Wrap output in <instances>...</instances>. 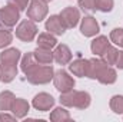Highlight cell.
Here are the masks:
<instances>
[{"label":"cell","instance_id":"obj_13","mask_svg":"<svg viewBox=\"0 0 123 122\" xmlns=\"http://www.w3.org/2000/svg\"><path fill=\"white\" fill-rule=\"evenodd\" d=\"M29 109H30V105H29V102H27L26 99L16 98V99L13 101V105H12V109H10V111L13 112V115H14L16 118H25V116L27 115Z\"/></svg>","mask_w":123,"mask_h":122},{"label":"cell","instance_id":"obj_22","mask_svg":"<svg viewBox=\"0 0 123 122\" xmlns=\"http://www.w3.org/2000/svg\"><path fill=\"white\" fill-rule=\"evenodd\" d=\"M37 65V61H36V58H34V55H33V52H29V53H26L23 58H22V63H20V68H22V70H23V73L25 75H27L29 72H30L31 69L34 68Z\"/></svg>","mask_w":123,"mask_h":122},{"label":"cell","instance_id":"obj_3","mask_svg":"<svg viewBox=\"0 0 123 122\" xmlns=\"http://www.w3.org/2000/svg\"><path fill=\"white\" fill-rule=\"evenodd\" d=\"M19 19H20V10H17L16 7L7 4L6 7L0 9V29L10 30L13 26H16Z\"/></svg>","mask_w":123,"mask_h":122},{"label":"cell","instance_id":"obj_16","mask_svg":"<svg viewBox=\"0 0 123 122\" xmlns=\"http://www.w3.org/2000/svg\"><path fill=\"white\" fill-rule=\"evenodd\" d=\"M116 79H117V73H116V70H115L113 68H110L109 65H106V66L102 69V72L99 73V76H97V81H99L100 83H103V85H112V83L116 82Z\"/></svg>","mask_w":123,"mask_h":122},{"label":"cell","instance_id":"obj_14","mask_svg":"<svg viewBox=\"0 0 123 122\" xmlns=\"http://www.w3.org/2000/svg\"><path fill=\"white\" fill-rule=\"evenodd\" d=\"M17 76V65L0 63V82L9 83Z\"/></svg>","mask_w":123,"mask_h":122},{"label":"cell","instance_id":"obj_10","mask_svg":"<svg viewBox=\"0 0 123 122\" xmlns=\"http://www.w3.org/2000/svg\"><path fill=\"white\" fill-rule=\"evenodd\" d=\"M80 32L86 37H92L94 34H97L99 33V23H97V20L94 17H92V16H86L85 19H82Z\"/></svg>","mask_w":123,"mask_h":122},{"label":"cell","instance_id":"obj_9","mask_svg":"<svg viewBox=\"0 0 123 122\" xmlns=\"http://www.w3.org/2000/svg\"><path fill=\"white\" fill-rule=\"evenodd\" d=\"M46 30L49 32V33H52V34H55V36H62L64 32H66V25L63 23V20H62L60 16H56V14H53V16H50L49 19H47V22H46Z\"/></svg>","mask_w":123,"mask_h":122},{"label":"cell","instance_id":"obj_6","mask_svg":"<svg viewBox=\"0 0 123 122\" xmlns=\"http://www.w3.org/2000/svg\"><path fill=\"white\" fill-rule=\"evenodd\" d=\"M37 34V26L33 20H23L16 27V36L23 42H31Z\"/></svg>","mask_w":123,"mask_h":122},{"label":"cell","instance_id":"obj_4","mask_svg":"<svg viewBox=\"0 0 123 122\" xmlns=\"http://www.w3.org/2000/svg\"><path fill=\"white\" fill-rule=\"evenodd\" d=\"M53 83H55L56 89L60 93H67V92L73 91V88H74V79L66 70H63V69L55 72V75H53Z\"/></svg>","mask_w":123,"mask_h":122},{"label":"cell","instance_id":"obj_25","mask_svg":"<svg viewBox=\"0 0 123 122\" xmlns=\"http://www.w3.org/2000/svg\"><path fill=\"white\" fill-rule=\"evenodd\" d=\"M79 7L85 13H94L97 10V0H79Z\"/></svg>","mask_w":123,"mask_h":122},{"label":"cell","instance_id":"obj_30","mask_svg":"<svg viewBox=\"0 0 123 122\" xmlns=\"http://www.w3.org/2000/svg\"><path fill=\"white\" fill-rule=\"evenodd\" d=\"M7 4H10V6L16 7V9H17V10H20V12L26 10V9H27V6H29L27 0H7Z\"/></svg>","mask_w":123,"mask_h":122},{"label":"cell","instance_id":"obj_7","mask_svg":"<svg viewBox=\"0 0 123 122\" xmlns=\"http://www.w3.org/2000/svg\"><path fill=\"white\" fill-rule=\"evenodd\" d=\"M33 108L40 111V112H46V111H50V108L55 105V98L46 92H42V93H37L34 98H33V102H31Z\"/></svg>","mask_w":123,"mask_h":122},{"label":"cell","instance_id":"obj_1","mask_svg":"<svg viewBox=\"0 0 123 122\" xmlns=\"http://www.w3.org/2000/svg\"><path fill=\"white\" fill-rule=\"evenodd\" d=\"M60 103L63 106H69V108L86 109L90 105V95L85 91H74L73 89L67 93H62Z\"/></svg>","mask_w":123,"mask_h":122},{"label":"cell","instance_id":"obj_31","mask_svg":"<svg viewBox=\"0 0 123 122\" xmlns=\"http://www.w3.org/2000/svg\"><path fill=\"white\" fill-rule=\"evenodd\" d=\"M116 68L117 69H123V50L117 52V58H116Z\"/></svg>","mask_w":123,"mask_h":122},{"label":"cell","instance_id":"obj_17","mask_svg":"<svg viewBox=\"0 0 123 122\" xmlns=\"http://www.w3.org/2000/svg\"><path fill=\"white\" fill-rule=\"evenodd\" d=\"M109 46H110V42L106 36H97L92 42L90 49H92V53H94L96 56H102Z\"/></svg>","mask_w":123,"mask_h":122},{"label":"cell","instance_id":"obj_5","mask_svg":"<svg viewBox=\"0 0 123 122\" xmlns=\"http://www.w3.org/2000/svg\"><path fill=\"white\" fill-rule=\"evenodd\" d=\"M47 3L44 0H30L27 6V17L33 22H42L47 16Z\"/></svg>","mask_w":123,"mask_h":122},{"label":"cell","instance_id":"obj_18","mask_svg":"<svg viewBox=\"0 0 123 122\" xmlns=\"http://www.w3.org/2000/svg\"><path fill=\"white\" fill-rule=\"evenodd\" d=\"M33 55H34L37 63H40V65H50L55 61L52 49H44V47H39L37 46V49L33 52Z\"/></svg>","mask_w":123,"mask_h":122},{"label":"cell","instance_id":"obj_11","mask_svg":"<svg viewBox=\"0 0 123 122\" xmlns=\"http://www.w3.org/2000/svg\"><path fill=\"white\" fill-rule=\"evenodd\" d=\"M69 70L74 76H87L89 73V59H76L69 65Z\"/></svg>","mask_w":123,"mask_h":122},{"label":"cell","instance_id":"obj_19","mask_svg":"<svg viewBox=\"0 0 123 122\" xmlns=\"http://www.w3.org/2000/svg\"><path fill=\"white\" fill-rule=\"evenodd\" d=\"M56 45H57V40H56V37H55V34H52V33H42V34H39V37H37V46L39 47H44V49H53V47H56Z\"/></svg>","mask_w":123,"mask_h":122},{"label":"cell","instance_id":"obj_33","mask_svg":"<svg viewBox=\"0 0 123 122\" xmlns=\"http://www.w3.org/2000/svg\"><path fill=\"white\" fill-rule=\"evenodd\" d=\"M44 1H46V3H49V1H52V0H44Z\"/></svg>","mask_w":123,"mask_h":122},{"label":"cell","instance_id":"obj_15","mask_svg":"<svg viewBox=\"0 0 123 122\" xmlns=\"http://www.w3.org/2000/svg\"><path fill=\"white\" fill-rule=\"evenodd\" d=\"M22 55L20 50L16 47L12 49H6L4 52L0 53V63H6V65H17V62L20 61Z\"/></svg>","mask_w":123,"mask_h":122},{"label":"cell","instance_id":"obj_12","mask_svg":"<svg viewBox=\"0 0 123 122\" xmlns=\"http://www.w3.org/2000/svg\"><path fill=\"white\" fill-rule=\"evenodd\" d=\"M53 59L59 65H67L72 61V52L66 45H56V49L53 52Z\"/></svg>","mask_w":123,"mask_h":122},{"label":"cell","instance_id":"obj_32","mask_svg":"<svg viewBox=\"0 0 123 122\" xmlns=\"http://www.w3.org/2000/svg\"><path fill=\"white\" fill-rule=\"evenodd\" d=\"M14 119H16L14 115H9V114H6V112H3V114L0 115V122H3V121H14Z\"/></svg>","mask_w":123,"mask_h":122},{"label":"cell","instance_id":"obj_34","mask_svg":"<svg viewBox=\"0 0 123 122\" xmlns=\"http://www.w3.org/2000/svg\"><path fill=\"white\" fill-rule=\"evenodd\" d=\"M120 46H122V47H123V40H122V43H120Z\"/></svg>","mask_w":123,"mask_h":122},{"label":"cell","instance_id":"obj_24","mask_svg":"<svg viewBox=\"0 0 123 122\" xmlns=\"http://www.w3.org/2000/svg\"><path fill=\"white\" fill-rule=\"evenodd\" d=\"M117 49L116 47H113V46H109L106 50H105V53L100 56L102 58V61L105 62V63H107L109 66L110 65H115L116 63V58H117Z\"/></svg>","mask_w":123,"mask_h":122},{"label":"cell","instance_id":"obj_23","mask_svg":"<svg viewBox=\"0 0 123 122\" xmlns=\"http://www.w3.org/2000/svg\"><path fill=\"white\" fill-rule=\"evenodd\" d=\"M50 121L53 122H66L70 121V114L69 111H66L64 108H56L53 109V112L50 114Z\"/></svg>","mask_w":123,"mask_h":122},{"label":"cell","instance_id":"obj_27","mask_svg":"<svg viewBox=\"0 0 123 122\" xmlns=\"http://www.w3.org/2000/svg\"><path fill=\"white\" fill-rule=\"evenodd\" d=\"M13 40V34L10 33V30H3L0 29V49L9 46Z\"/></svg>","mask_w":123,"mask_h":122},{"label":"cell","instance_id":"obj_8","mask_svg":"<svg viewBox=\"0 0 123 122\" xmlns=\"http://www.w3.org/2000/svg\"><path fill=\"white\" fill-rule=\"evenodd\" d=\"M59 16L62 17V20H63V23L66 25L67 29H72V27L77 26V23H79V20H80V13H79V10H77L76 7H73V6H69V7L63 9Z\"/></svg>","mask_w":123,"mask_h":122},{"label":"cell","instance_id":"obj_21","mask_svg":"<svg viewBox=\"0 0 123 122\" xmlns=\"http://www.w3.org/2000/svg\"><path fill=\"white\" fill-rule=\"evenodd\" d=\"M14 99H16V96L10 91H3L0 93V111H3V112L10 111Z\"/></svg>","mask_w":123,"mask_h":122},{"label":"cell","instance_id":"obj_28","mask_svg":"<svg viewBox=\"0 0 123 122\" xmlns=\"http://www.w3.org/2000/svg\"><path fill=\"white\" fill-rule=\"evenodd\" d=\"M113 9V0H97V10L107 13Z\"/></svg>","mask_w":123,"mask_h":122},{"label":"cell","instance_id":"obj_26","mask_svg":"<svg viewBox=\"0 0 123 122\" xmlns=\"http://www.w3.org/2000/svg\"><path fill=\"white\" fill-rule=\"evenodd\" d=\"M110 109L115 114H123V96L122 95H115L110 99Z\"/></svg>","mask_w":123,"mask_h":122},{"label":"cell","instance_id":"obj_2","mask_svg":"<svg viewBox=\"0 0 123 122\" xmlns=\"http://www.w3.org/2000/svg\"><path fill=\"white\" fill-rule=\"evenodd\" d=\"M53 75H55V70L50 65H43V66L36 65L26 75V78L33 85H44L53 79Z\"/></svg>","mask_w":123,"mask_h":122},{"label":"cell","instance_id":"obj_20","mask_svg":"<svg viewBox=\"0 0 123 122\" xmlns=\"http://www.w3.org/2000/svg\"><path fill=\"white\" fill-rule=\"evenodd\" d=\"M106 65H107V63H105L102 59H96V58L89 59V73H87V78H90V79H97L99 73L102 72V69H103Z\"/></svg>","mask_w":123,"mask_h":122},{"label":"cell","instance_id":"obj_29","mask_svg":"<svg viewBox=\"0 0 123 122\" xmlns=\"http://www.w3.org/2000/svg\"><path fill=\"white\" fill-rule=\"evenodd\" d=\"M110 40L115 45H119L120 46V43H122V40H123V29H120V27L113 29L112 33H110Z\"/></svg>","mask_w":123,"mask_h":122}]
</instances>
